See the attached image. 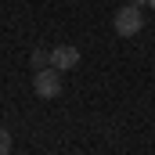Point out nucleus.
<instances>
[{"instance_id":"nucleus-1","label":"nucleus","mask_w":155,"mask_h":155,"mask_svg":"<svg viewBox=\"0 0 155 155\" xmlns=\"http://www.w3.org/2000/svg\"><path fill=\"white\" fill-rule=\"evenodd\" d=\"M33 90H36V97H43V101L58 97V94H61V72H58L54 65L36 69V76H33Z\"/></svg>"},{"instance_id":"nucleus-2","label":"nucleus","mask_w":155,"mask_h":155,"mask_svg":"<svg viewBox=\"0 0 155 155\" xmlns=\"http://www.w3.org/2000/svg\"><path fill=\"white\" fill-rule=\"evenodd\" d=\"M116 36H137L141 29H144V15H141V7H134V4H126V7H119L116 11Z\"/></svg>"},{"instance_id":"nucleus-3","label":"nucleus","mask_w":155,"mask_h":155,"mask_svg":"<svg viewBox=\"0 0 155 155\" xmlns=\"http://www.w3.org/2000/svg\"><path fill=\"white\" fill-rule=\"evenodd\" d=\"M51 65H54L58 72L76 69V65H79V47H72V43H58V47L51 51Z\"/></svg>"},{"instance_id":"nucleus-4","label":"nucleus","mask_w":155,"mask_h":155,"mask_svg":"<svg viewBox=\"0 0 155 155\" xmlns=\"http://www.w3.org/2000/svg\"><path fill=\"white\" fill-rule=\"evenodd\" d=\"M29 61H33V65H36V69H47V65H51V51H43V47H36V51H33V58H29Z\"/></svg>"},{"instance_id":"nucleus-5","label":"nucleus","mask_w":155,"mask_h":155,"mask_svg":"<svg viewBox=\"0 0 155 155\" xmlns=\"http://www.w3.org/2000/svg\"><path fill=\"white\" fill-rule=\"evenodd\" d=\"M0 155H11V134L0 126Z\"/></svg>"},{"instance_id":"nucleus-6","label":"nucleus","mask_w":155,"mask_h":155,"mask_svg":"<svg viewBox=\"0 0 155 155\" xmlns=\"http://www.w3.org/2000/svg\"><path fill=\"white\" fill-rule=\"evenodd\" d=\"M130 4H134V7H144V4H148V0H130Z\"/></svg>"},{"instance_id":"nucleus-7","label":"nucleus","mask_w":155,"mask_h":155,"mask_svg":"<svg viewBox=\"0 0 155 155\" xmlns=\"http://www.w3.org/2000/svg\"><path fill=\"white\" fill-rule=\"evenodd\" d=\"M148 7H152V11H155V0H148Z\"/></svg>"}]
</instances>
